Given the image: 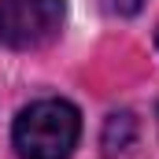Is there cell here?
Segmentation results:
<instances>
[{"instance_id": "obj_1", "label": "cell", "mask_w": 159, "mask_h": 159, "mask_svg": "<svg viewBox=\"0 0 159 159\" xmlns=\"http://www.w3.org/2000/svg\"><path fill=\"white\" fill-rule=\"evenodd\" d=\"M81 137V115L67 100H37L19 111L11 144L19 159H70Z\"/></svg>"}, {"instance_id": "obj_2", "label": "cell", "mask_w": 159, "mask_h": 159, "mask_svg": "<svg viewBox=\"0 0 159 159\" xmlns=\"http://www.w3.org/2000/svg\"><path fill=\"white\" fill-rule=\"evenodd\" d=\"M63 30V0H0V44L4 48H44Z\"/></svg>"}, {"instance_id": "obj_3", "label": "cell", "mask_w": 159, "mask_h": 159, "mask_svg": "<svg viewBox=\"0 0 159 159\" xmlns=\"http://www.w3.org/2000/svg\"><path fill=\"white\" fill-rule=\"evenodd\" d=\"M133 137H137V122L129 111H115V115H107L104 122V137H100V144H104V152L107 156H119L126 152L129 144H133Z\"/></svg>"}, {"instance_id": "obj_4", "label": "cell", "mask_w": 159, "mask_h": 159, "mask_svg": "<svg viewBox=\"0 0 159 159\" xmlns=\"http://www.w3.org/2000/svg\"><path fill=\"white\" fill-rule=\"evenodd\" d=\"M115 7H119V11H126V15H133V11L141 7V0H115Z\"/></svg>"}, {"instance_id": "obj_5", "label": "cell", "mask_w": 159, "mask_h": 159, "mask_svg": "<svg viewBox=\"0 0 159 159\" xmlns=\"http://www.w3.org/2000/svg\"><path fill=\"white\" fill-rule=\"evenodd\" d=\"M156 119H159V111H156Z\"/></svg>"}]
</instances>
